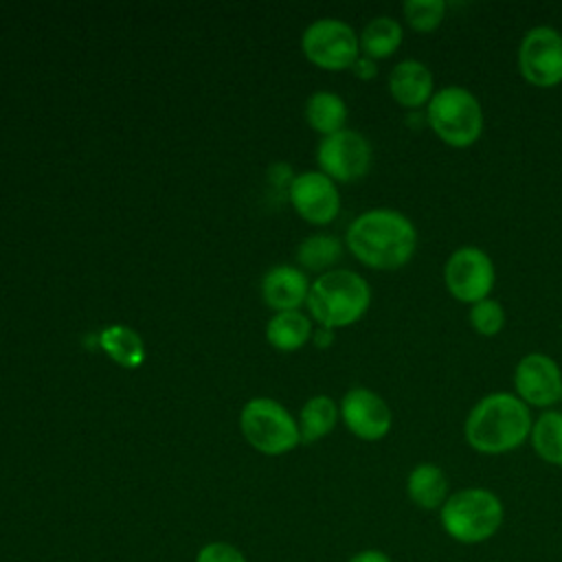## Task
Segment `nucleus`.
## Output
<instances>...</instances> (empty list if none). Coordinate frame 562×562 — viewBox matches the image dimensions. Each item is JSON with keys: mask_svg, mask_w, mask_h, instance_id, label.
Returning a JSON list of instances; mask_svg holds the SVG:
<instances>
[{"mask_svg": "<svg viewBox=\"0 0 562 562\" xmlns=\"http://www.w3.org/2000/svg\"><path fill=\"white\" fill-rule=\"evenodd\" d=\"M415 224L395 209H369L347 228L345 244L351 255L373 270H400L417 250Z\"/></svg>", "mask_w": 562, "mask_h": 562, "instance_id": "1", "label": "nucleus"}, {"mask_svg": "<svg viewBox=\"0 0 562 562\" xmlns=\"http://www.w3.org/2000/svg\"><path fill=\"white\" fill-rule=\"evenodd\" d=\"M531 411L514 393L496 391L481 397L468 413L463 437L481 454H505L520 448L531 435Z\"/></svg>", "mask_w": 562, "mask_h": 562, "instance_id": "2", "label": "nucleus"}, {"mask_svg": "<svg viewBox=\"0 0 562 562\" xmlns=\"http://www.w3.org/2000/svg\"><path fill=\"white\" fill-rule=\"evenodd\" d=\"M505 520L501 496L487 487H461L450 492L439 509V522L459 544H481L498 533Z\"/></svg>", "mask_w": 562, "mask_h": 562, "instance_id": "3", "label": "nucleus"}, {"mask_svg": "<svg viewBox=\"0 0 562 562\" xmlns=\"http://www.w3.org/2000/svg\"><path fill=\"white\" fill-rule=\"evenodd\" d=\"M305 303L310 316L321 327H347L367 314L371 305V288L358 272L334 268L312 281Z\"/></svg>", "mask_w": 562, "mask_h": 562, "instance_id": "4", "label": "nucleus"}, {"mask_svg": "<svg viewBox=\"0 0 562 562\" xmlns=\"http://www.w3.org/2000/svg\"><path fill=\"white\" fill-rule=\"evenodd\" d=\"M426 125L448 147H472L483 134L481 101L463 86H443L426 105Z\"/></svg>", "mask_w": 562, "mask_h": 562, "instance_id": "5", "label": "nucleus"}, {"mask_svg": "<svg viewBox=\"0 0 562 562\" xmlns=\"http://www.w3.org/2000/svg\"><path fill=\"white\" fill-rule=\"evenodd\" d=\"M239 428L261 454H285L301 443L299 422L283 404L270 397L248 400L239 413Z\"/></svg>", "mask_w": 562, "mask_h": 562, "instance_id": "6", "label": "nucleus"}, {"mask_svg": "<svg viewBox=\"0 0 562 562\" xmlns=\"http://www.w3.org/2000/svg\"><path fill=\"white\" fill-rule=\"evenodd\" d=\"M301 50L314 66L336 72L351 68L360 57V40L347 22L323 18L303 31Z\"/></svg>", "mask_w": 562, "mask_h": 562, "instance_id": "7", "label": "nucleus"}, {"mask_svg": "<svg viewBox=\"0 0 562 562\" xmlns=\"http://www.w3.org/2000/svg\"><path fill=\"white\" fill-rule=\"evenodd\" d=\"M443 281L457 301L474 305L490 299L496 283V268L492 257L479 246H461L446 259Z\"/></svg>", "mask_w": 562, "mask_h": 562, "instance_id": "8", "label": "nucleus"}, {"mask_svg": "<svg viewBox=\"0 0 562 562\" xmlns=\"http://www.w3.org/2000/svg\"><path fill=\"white\" fill-rule=\"evenodd\" d=\"M373 151L367 136L356 130H340L323 136L316 149V162L321 171L334 182H356L371 169Z\"/></svg>", "mask_w": 562, "mask_h": 562, "instance_id": "9", "label": "nucleus"}, {"mask_svg": "<svg viewBox=\"0 0 562 562\" xmlns=\"http://www.w3.org/2000/svg\"><path fill=\"white\" fill-rule=\"evenodd\" d=\"M518 70L536 88L562 83V33L553 26L529 29L518 46Z\"/></svg>", "mask_w": 562, "mask_h": 562, "instance_id": "10", "label": "nucleus"}, {"mask_svg": "<svg viewBox=\"0 0 562 562\" xmlns=\"http://www.w3.org/2000/svg\"><path fill=\"white\" fill-rule=\"evenodd\" d=\"M516 395L536 408H549L562 400V369L540 351L522 356L514 369Z\"/></svg>", "mask_w": 562, "mask_h": 562, "instance_id": "11", "label": "nucleus"}, {"mask_svg": "<svg viewBox=\"0 0 562 562\" xmlns=\"http://www.w3.org/2000/svg\"><path fill=\"white\" fill-rule=\"evenodd\" d=\"M340 419L362 441H380L393 426V413L382 395L367 386H353L342 395Z\"/></svg>", "mask_w": 562, "mask_h": 562, "instance_id": "12", "label": "nucleus"}, {"mask_svg": "<svg viewBox=\"0 0 562 562\" xmlns=\"http://www.w3.org/2000/svg\"><path fill=\"white\" fill-rule=\"evenodd\" d=\"M288 195L294 211L310 224H329L340 211V193L336 182L323 171H303L294 176Z\"/></svg>", "mask_w": 562, "mask_h": 562, "instance_id": "13", "label": "nucleus"}, {"mask_svg": "<svg viewBox=\"0 0 562 562\" xmlns=\"http://www.w3.org/2000/svg\"><path fill=\"white\" fill-rule=\"evenodd\" d=\"M389 92L393 101L411 112L428 105L435 94V77L419 59H404L389 75Z\"/></svg>", "mask_w": 562, "mask_h": 562, "instance_id": "14", "label": "nucleus"}, {"mask_svg": "<svg viewBox=\"0 0 562 562\" xmlns=\"http://www.w3.org/2000/svg\"><path fill=\"white\" fill-rule=\"evenodd\" d=\"M310 281L303 270L281 263L270 268L261 279L263 303L277 312L299 310L307 301Z\"/></svg>", "mask_w": 562, "mask_h": 562, "instance_id": "15", "label": "nucleus"}, {"mask_svg": "<svg viewBox=\"0 0 562 562\" xmlns=\"http://www.w3.org/2000/svg\"><path fill=\"white\" fill-rule=\"evenodd\" d=\"M406 496L415 507L424 512L441 509L450 496V483L443 468L430 461L417 463L406 476Z\"/></svg>", "mask_w": 562, "mask_h": 562, "instance_id": "16", "label": "nucleus"}, {"mask_svg": "<svg viewBox=\"0 0 562 562\" xmlns=\"http://www.w3.org/2000/svg\"><path fill=\"white\" fill-rule=\"evenodd\" d=\"M360 40V55L371 59H386L397 53L404 42L402 24L391 15H378L364 24Z\"/></svg>", "mask_w": 562, "mask_h": 562, "instance_id": "17", "label": "nucleus"}, {"mask_svg": "<svg viewBox=\"0 0 562 562\" xmlns=\"http://www.w3.org/2000/svg\"><path fill=\"white\" fill-rule=\"evenodd\" d=\"M312 321L299 310L277 312L266 325V340L279 351H296L312 340Z\"/></svg>", "mask_w": 562, "mask_h": 562, "instance_id": "18", "label": "nucleus"}, {"mask_svg": "<svg viewBox=\"0 0 562 562\" xmlns=\"http://www.w3.org/2000/svg\"><path fill=\"white\" fill-rule=\"evenodd\" d=\"M305 121L314 132H318L323 136L336 134V132L345 130L347 103L334 92L318 90L305 103Z\"/></svg>", "mask_w": 562, "mask_h": 562, "instance_id": "19", "label": "nucleus"}, {"mask_svg": "<svg viewBox=\"0 0 562 562\" xmlns=\"http://www.w3.org/2000/svg\"><path fill=\"white\" fill-rule=\"evenodd\" d=\"M340 417L338 404L329 395H314L305 402L299 417V432L303 443H314L329 435Z\"/></svg>", "mask_w": 562, "mask_h": 562, "instance_id": "20", "label": "nucleus"}, {"mask_svg": "<svg viewBox=\"0 0 562 562\" xmlns=\"http://www.w3.org/2000/svg\"><path fill=\"white\" fill-rule=\"evenodd\" d=\"M99 345L116 364L136 369L145 360V347L140 336L127 325H110L99 334Z\"/></svg>", "mask_w": 562, "mask_h": 562, "instance_id": "21", "label": "nucleus"}, {"mask_svg": "<svg viewBox=\"0 0 562 562\" xmlns=\"http://www.w3.org/2000/svg\"><path fill=\"white\" fill-rule=\"evenodd\" d=\"M529 441L544 463L562 468V411H544L533 422Z\"/></svg>", "mask_w": 562, "mask_h": 562, "instance_id": "22", "label": "nucleus"}, {"mask_svg": "<svg viewBox=\"0 0 562 562\" xmlns=\"http://www.w3.org/2000/svg\"><path fill=\"white\" fill-rule=\"evenodd\" d=\"M342 257V241L334 235H310L296 250L299 263L310 272H329Z\"/></svg>", "mask_w": 562, "mask_h": 562, "instance_id": "23", "label": "nucleus"}, {"mask_svg": "<svg viewBox=\"0 0 562 562\" xmlns=\"http://www.w3.org/2000/svg\"><path fill=\"white\" fill-rule=\"evenodd\" d=\"M448 4L443 0H406L402 13L415 33H432L441 26Z\"/></svg>", "mask_w": 562, "mask_h": 562, "instance_id": "24", "label": "nucleus"}, {"mask_svg": "<svg viewBox=\"0 0 562 562\" xmlns=\"http://www.w3.org/2000/svg\"><path fill=\"white\" fill-rule=\"evenodd\" d=\"M468 321H470L472 329H474L479 336L492 338V336H496V334L503 331L505 321H507V314H505V307H503L496 299H483V301L470 305Z\"/></svg>", "mask_w": 562, "mask_h": 562, "instance_id": "25", "label": "nucleus"}, {"mask_svg": "<svg viewBox=\"0 0 562 562\" xmlns=\"http://www.w3.org/2000/svg\"><path fill=\"white\" fill-rule=\"evenodd\" d=\"M193 562H248L244 551L231 542H209L198 549Z\"/></svg>", "mask_w": 562, "mask_h": 562, "instance_id": "26", "label": "nucleus"}, {"mask_svg": "<svg viewBox=\"0 0 562 562\" xmlns=\"http://www.w3.org/2000/svg\"><path fill=\"white\" fill-rule=\"evenodd\" d=\"M351 72H353L358 79L369 81V79H373V77L378 75V61H375V59H371V57L360 55V57L353 61Z\"/></svg>", "mask_w": 562, "mask_h": 562, "instance_id": "27", "label": "nucleus"}, {"mask_svg": "<svg viewBox=\"0 0 562 562\" xmlns=\"http://www.w3.org/2000/svg\"><path fill=\"white\" fill-rule=\"evenodd\" d=\"M347 562H393V560L382 549H362V551H356Z\"/></svg>", "mask_w": 562, "mask_h": 562, "instance_id": "28", "label": "nucleus"}, {"mask_svg": "<svg viewBox=\"0 0 562 562\" xmlns=\"http://www.w3.org/2000/svg\"><path fill=\"white\" fill-rule=\"evenodd\" d=\"M334 329H327V327H318L314 334H312V340L318 349H327L334 345Z\"/></svg>", "mask_w": 562, "mask_h": 562, "instance_id": "29", "label": "nucleus"}]
</instances>
